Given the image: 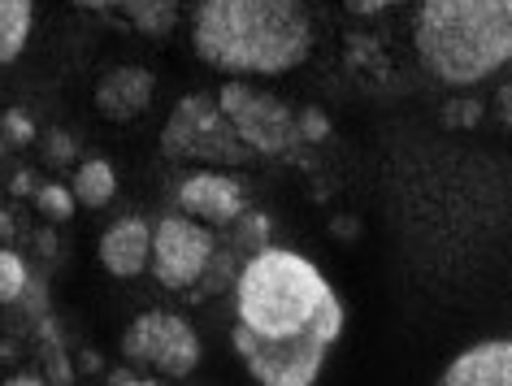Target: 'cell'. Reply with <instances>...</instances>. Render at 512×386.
<instances>
[{"label": "cell", "mask_w": 512, "mask_h": 386, "mask_svg": "<svg viewBox=\"0 0 512 386\" xmlns=\"http://www.w3.org/2000/svg\"><path fill=\"white\" fill-rule=\"evenodd\" d=\"M35 209L44 213V222H70L74 217V196H70V187H61V183H48L35 191Z\"/></svg>", "instance_id": "18"}, {"label": "cell", "mask_w": 512, "mask_h": 386, "mask_svg": "<svg viewBox=\"0 0 512 386\" xmlns=\"http://www.w3.org/2000/svg\"><path fill=\"white\" fill-rule=\"evenodd\" d=\"M35 0H0V66L18 61V53L31 40Z\"/></svg>", "instance_id": "13"}, {"label": "cell", "mask_w": 512, "mask_h": 386, "mask_svg": "<svg viewBox=\"0 0 512 386\" xmlns=\"http://www.w3.org/2000/svg\"><path fill=\"white\" fill-rule=\"evenodd\" d=\"M40 252H44V256L57 252V243H53V235H48V230H40Z\"/></svg>", "instance_id": "27"}, {"label": "cell", "mask_w": 512, "mask_h": 386, "mask_svg": "<svg viewBox=\"0 0 512 386\" xmlns=\"http://www.w3.org/2000/svg\"><path fill=\"white\" fill-rule=\"evenodd\" d=\"M417 57L452 87L491 79L512 57V0H421Z\"/></svg>", "instance_id": "3"}, {"label": "cell", "mask_w": 512, "mask_h": 386, "mask_svg": "<svg viewBox=\"0 0 512 386\" xmlns=\"http://www.w3.org/2000/svg\"><path fill=\"white\" fill-rule=\"evenodd\" d=\"M508 100H512V92L508 87H499V113H504V118H508Z\"/></svg>", "instance_id": "29"}, {"label": "cell", "mask_w": 512, "mask_h": 386, "mask_svg": "<svg viewBox=\"0 0 512 386\" xmlns=\"http://www.w3.org/2000/svg\"><path fill=\"white\" fill-rule=\"evenodd\" d=\"M217 239L209 226L191 222V217H161L152 226V248H148V269L165 291H191L213 261Z\"/></svg>", "instance_id": "7"}, {"label": "cell", "mask_w": 512, "mask_h": 386, "mask_svg": "<svg viewBox=\"0 0 512 386\" xmlns=\"http://www.w3.org/2000/svg\"><path fill=\"white\" fill-rule=\"evenodd\" d=\"M44 157L53 161V165H70V161H74V139H70L66 131L44 135Z\"/></svg>", "instance_id": "21"}, {"label": "cell", "mask_w": 512, "mask_h": 386, "mask_svg": "<svg viewBox=\"0 0 512 386\" xmlns=\"http://www.w3.org/2000/svg\"><path fill=\"white\" fill-rule=\"evenodd\" d=\"M0 152H5V139H0Z\"/></svg>", "instance_id": "31"}, {"label": "cell", "mask_w": 512, "mask_h": 386, "mask_svg": "<svg viewBox=\"0 0 512 386\" xmlns=\"http://www.w3.org/2000/svg\"><path fill=\"white\" fill-rule=\"evenodd\" d=\"M118 386H157V382H126V378H122Z\"/></svg>", "instance_id": "30"}, {"label": "cell", "mask_w": 512, "mask_h": 386, "mask_svg": "<svg viewBox=\"0 0 512 386\" xmlns=\"http://www.w3.org/2000/svg\"><path fill=\"white\" fill-rule=\"evenodd\" d=\"M40 334H44V386H74L70 356H66V347H61L48 317H40Z\"/></svg>", "instance_id": "15"}, {"label": "cell", "mask_w": 512, "mask_h": 386, "mask_svg": "<svg viewBox=\"0 0 512 386\" xmlns=\"http://www.w3.org/2000/svg\"><path fill=\"white\" fill-rule=\"evenodd\" d=\"M113 191H118V174H113L109 161H83L79 170H74L70 196H74V204H83V209H105L113 200Z\"/></svg>", "instance_id": "14"}, {"label": "cell", "mask_w": 512, "mask_h": 386, "mask_svg": "<svg viewBox=\"0 0 512 386\" xmlns=\"http://www.w3.org/2000/svg\"><path fill=\"white\" fill-rule=\"evenodd\" d=\"M235 352L261 386H313L343 334V304L322 269L261 248L235 278Z\"/></svg>", "instance_id": "1"}, {"label": "cell", "mask_w": 512, "mask_h": 386, "mask_svg": "<svg viewBox=\"0 0 512 386\" xmlns=\"http://www.w3.org/2000/svg\"><path fill=\"white\" fill-rule=\"evenodd\" d=\"M178 209L200 226H235L248 204H243V187L226 174H191L178 187Z\"/></svg>", "instance_id": "8"}, {"label": "cell", "mask_w": 512, "mask_h": 386, "mask_svg": "<svg viewBox=\"0 0 512 386\" xmlns=\"http://www.w3.org/2000/svg\"><path fill=\"white\" fill-rule=\"evenodd\" d=\"M0 386H44V378H31V373H14V378H5Z\"/></svg>", "instance_id": "25"}, {"label": "cell", "mask_w": 512, "mask_h": 386, "mask_svg": "<svg viewBox=\"0 0 512 386\" xmlns=\"http://www.w3.org/2000/svg\"><path fill=\"white\" fill-rule=\"evenodd\" d=\"M217 109L230 122V131L239 135V144L252 157H287L300 144V126H296V109L278 96L256 92L252 83L230 79L217 92Z\"/></svg>", "instance_id": "5"}, {"label": "cell", "mask_w": 512, "mask_h": 386, "mask_svg": "<svg viewBox=\"0 0 512 386\" xmlns=\"http://www.w3.org/2000/svg\"><path fill=\"white\" fill-rule=\"evenodd\" d=\"M74 9H87V14L113 18L135 27L148 40H161L178 27V14H183V0H66Z\"/></svg>", "instance_id": "10"}, {"label": "cell", "mask_w": 512, "mask_h": 386, "mask_svg": "<svg viewBox=\"0 0 512 386\" xmlns=\"http://www.w3.org/2000/svg\"><path fill=\"white\" fill-rule=\"evenodd\" d=\"M96 369H100V356L96 352H83L79 356V373H96Z\"/></svg>", "instance_id": "26"}, {"label": "cell", "mask_w": 512, "mask_h": 386, "mask_svg": "<svg viewBox=\"0 0 512 386\" xmlns=\"http://www.w3.org/2000/svg\"><path fill=\"white\" fill-rule=\"evenodd\" d=\"M439 386H512V343L486 339V343L465 347L443 369Z\"/></svg>", "instance_id": "11"}, {"label": "cell", "mask_w": 512, "mask_h": 386, "mask_svg": "<svg viewBox=\"0 0 512 386\" xmlns=\"http://www.w3.org/2000/svg\"><path fill=\"white\" fill-rule=\"evenodd\" d=\"M443 118L452 122V126H473V122L482 118V105H473V100H452V109H447Z\"/></svg>", "instance_id": "22"}, {"label": "cell", "mask_w": 512, "mask_h": 386, "mask_svg": "<svg viewBox=\"0 0 512 386\" xmlns=\"http://www.w3.org/2000/svg\"><path fill=\"white\" fill-rule=\"evenodd\" d=\"M148 248H152V226L144 217H122L100 235V265L113 278H139L148 269Z\"/></svg>", "instance_id": "12"}, {"label": "cell", "mask_w": 512, "mask_h": 386, "mask_svg": "<svg viewBox=\"0 0 512 386\" xmlns=\"http://www.w3.org/2000/svg\"><path fill=\"white\" fill-rule=\"evenodd\" d=\"M9 235H14V222H9V213L0 209V239H9Z\"/></svg>", "instance_id": "28"}, {"label": "cell", "mask_w": 512, "mask_h": 386, "mask_svg": "<svg viewBox=\"0 0 512 386\" xmlns=\"http://www.w3.org/2000/svg\"><path fill=\"white\" fill-rule=\"evenodd\" d=\"M226 287H235V256L217 248L213 261L204 265V274H200V282H196V291H191V295H196V300H209V295L226 291Z\"/></svg>", "instance_id": "16"}, {"label": "cell", "mask_w": 512, "mask_h": 386, "mask_svg": "<svg viewBox=\"0 0 512 386\" xmlns=\"http://www.w3.org/2000/svg\"><path fill=\"white\" fill-rule=\"evenodd\" d=\"M0 139H5V144L27 148L31 139H35V122L22 109H5V113H0Z\"/></svg>", "instance_id": "19"}, {"label": "cell", "mask_w": 512, "mask_h": 386, "mask_svg": "<svg viewBox=\"0 0 512 386\" xmlns=\"http://www.w3.org/2000/svg\"><path fill=\"white\" fill-rule=\"evenodd\" d=\"M27 265H22L18 252L0 248V304H18L27 295Z\"/></svg>", "instance_id": "17"}, {"label": "cell", "mask_w": 512, "mask_h": 386, "mask_svg": "<svg viewBox=\"0 0 512 386\" xmlns=\"http://www.w3.org/2000/svg\"><path fill=\"white\" fill-rule=\"evenodd\" d=\"M191 48L235 79H274L313 57V18L304 0H196Z\"/></svg>", "instance_id": "2"}, {"label": "cell", "mask_w": 512, "mask_h": 386, "mask_svg": "<svg viewBox=\"0 0 512 386\" xmlns=\"http://www.w3.org/2000/svg\"><path fill=\"white\" fill-rule=\"evenodd\" d=\"M9 191H14V196H31V191H40V187H35V178L27 170H18L14 183H9Z\"/></svg>", "instance_id": "24"}, {"label": "cell", "mask_w": 512, "mask_h": 386, "mask_svg": "<svg viewBox=\"0 0 512 386\" xmlns=\"http://www.w3.org/2000/svg\"><path fill=\"white\" fill-rule=\"evenodd\" d=\"M122 352L161 378H187L200 365V334L191 330L187 317L152 308V313H139L122 334Z\"/></svg>", "instance_id": "6"}, {"label": "cell", "mask_w": 512, "mask_h": 386, "mask_svg": "<svg viewBox=\"0 0 512 386\" xmlns=\"http://www.w3.org/2000/svg\"><path fill=\"white\" fill-rule=\"evenodd\" d=\"M343 5H348V14H356V18H374V14H387L395 0H343Z\"/></svg>", "instance_id": "23"}, {"label": "cell", "mask_w": 512, "mask_h": 386, "mask_svg": "<svg viewBox=\"0 0 512 386\" xmlns=\"http://www.w3.org/2000/svg\"><path fill=\"white\" fill-rule=\"evenodd\" d=\"M161 152L178 165H248L252 152L230 131L217 100L183 96L161 131Z\"/></svg>", "instance_id": "4"}, {"label": "cell", "mask_w": 512, "mask_h": 386, "mask_svg": "<svg viewBox=\"0 0 512 386\" xmlns=\"http://www.w3.org/2000/svg\"><path fill=\"white\" fill-rule=\"evenodd\" d=\"M152 92H157V79L144 66H113L105 79L96 83V113L105 122H135L144 118L152 105Z\"/></svg>", "instance_id": "9"}, {"label": "cell", "mask_w": 512, "mask_h": 386, "mask_svg": "<svg viewBox=\"0 0 512 386\" xmlns=\"http://www.w3.org/2000/svg\"><path fill=\"white\" fill-rule=\"evenodd\" d=\"M296 126H300V139H313V144L330 139V118H326L322 109H304V113H296Z\"/></svg>", "instance_id": "20"}]
</instances>
